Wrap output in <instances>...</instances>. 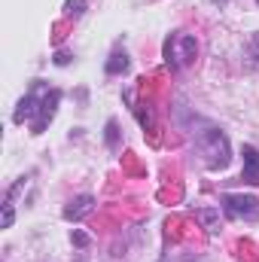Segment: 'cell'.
Wrapping results in <instances>:
<instances>
[{
	"instance_id": "obj_1",
	"label": "cell",
	"mask_w": 259,
	"mask_h": 262,
	"mask_svg": "<svg viewBox=\"0 0 259 262\" xmlns=\"http://www.w3.org/2000/svg\"><path fill=\"white\" fill-rule=\"evenodd\" d=\"M58 101H61V92H58V89H49L43 79H34L31 92L18 101L15 122H25V119H28V122H31V128H34V134H40V131L52 122Z\"/></svg>"
},
{
	"instance_id": "obj_2",
	"label": "cell",
	"mask_w": 259,
	"mask_h": 262,
	"mask_svg": "<svg viewBox=\"0 0 259 262\" xmlns=\"http://www.w3.org/2000/svg\"><path fill=\"white\" fill-rule=\"evenodd\" d=\"M195 146H198V152L204 156V165L207 168H226L229 165V140H226V134L217 128H207L198 134V140H195Z\"/></svg>"
},
{
	"instance_id": "obj_3",
	"label": "cell",
	"mask_w": 259,
	"mask_h": 262,
	"mask_svg": "<svg viewBox=\"0 0 259 262\" xmlns=\"http://www.w3.org/2000/svg\"><path fill=\"white\" fill-rule=\"evenodd\" d=\"M195 52H198V43H195L192 34L177 31V34H171V37L165 40V61H168L171 70H180V67L192 64Z\"/></svg>"
},
{
	"instance_id": "obj_4",
	"label": "cell",
	"mask_w": 259,
	"mask_h": 262,
	"mask_svg": "<svg viewBox=\"0 0 259 262\" xmlns=\"http://www.w3.org/2000/svg\"><path fill=\"white\" fill-rule=\"evenodd\" d=\"M223 210L232 220H259V198L253 195H223Z\"/></svg>"
},
{
	"instance_id": "obj_5",
	"label": "cell",
	"mask_w": 259,
	"mask_h": 262,
	"mask_svg": "<svg viewBox=\"0 0 259 262\" xmlns=\"http://www.w3.org/2000/svg\"><path fill=\"white\" fill-rule=\"evenodd\" d=\"M241 156H244V171H241V180H244V183H250V186H259V149L247 143V146L241 149Z\"/></svg>"
},
{
	"instance_id": "obj_6",
	"label": "cell",
	"mask_w": 259,
	"mask_h": 262,
	"mask_svg": "<svg viewBox=\"0 0 259 262\" xmlns=\"http://www.w3.org/2000/svg\"><path fill=\"white\" fill-rule=\"evenodd\" d=\"M92 210H95V198H92V195H79V198H73V201L64 207V220L79 223V220H82V216H89Z\"/></svg>"
},
{
	"instance_id": "obj_7",
	"label": "cell",
	"mask_w": 259,
	"mask_h": 262,
	"mask_svg": "<svg viewBox=\"0 0 259 262\" xmlns=\"http://www.w3.org/2000/svg\"><path fill=\"white\" fill-rule=\"evenodd\" d=\"M195 220H201L210 235L220 232V210H217V207H198V210H195Z\"/></svg>"
},
{
	"instance_id": "obj_8",
	"label": "cell",
	"mask_w": 259,
	"mask_h": 262,
	"mask_svg": "<svg viewBox=\"0 0 259 262\" xmlns=\"http://www.w3.org/2000/svg\"><path fill=\"white\" fill-rule=\"evenodd\" d=\"M125 70H128V55L125 52H113L110 61H107V73L116 76V73H125Z\"/></svg>"
},
{
	"instance_id": "obj_9",
	"label": "cell",
	"mask_w": 259,
	"mask_h": 262,
	"mask_svg": "<svg viewBox=\"0 0 259 262\" xmlns=\"http://www.w3.org/2000/svg\"><path fill=\"white\" fill-rule=\"evenodd\" d=\"M104 140H107V146H110V149H116V146H119V122H116V119H110V122H107V134H104Z\"/></svg>"
},
{
	"instance_id": "obj_10",
	"label": "cell",
	"mask_w": 259,
	"mask_h": 262,
	"mask_svg": "<svg viewBox=\"0 0 259 262\" xmlns=\"http://www.w3.org/2000/svg\"><path fill=\"white\" fill-rule=\"evenodd\" d=\"M64 12H67V15H73V18H79V15L85 12V0H67Z\"/></svg>"
},
{
	"instance_id": "obj_11",
	"label": "cell",
	"mask_w": 259,
	"mask_h": 262,
	"mask_svg": "<svg viewBox=\"0 0 259 262\" xmlns=\"http://www.w3.org/2000/svg\"><path fill=\"white\" fill-rule=\"evenodd\" d=\"M12 220H15V210H12V201L6 198V201H3V229H9Z\"/></svg>"
},
{
	"instance_id": "obj_12",
	"label": "cell",
	"mask_w": 259,
	"mask_h": 262,
	"mask_svg": "<svg viewBox=\"0 0 259 262\" xmlns=\"http://www.w3.org/2000/svg\"><path fill=\"white\" fill-rule=\"evenodd\" d=\"M73 244H76V247H85V244H89V235H82V232H73Z\"/></svg>"
},
{
	"instance_id": "obj_13",
	"label": "cell",
	"mask_w": 259,
	"mask_h": 262,
	"mask_svg": "<svg viewBox=\"0 0 259 262\" xmlns=\"http://www.w3.org/2000/svg\"><path fill=\"white\" fill-rule=\"evenodd\" d=\"M67 61H70V55H67V52H58V55H55V64H67Z\"/></svg>"
},
{
	"instance_id": "obj_14",
	"label": "cell",
	"mask_w": 259,
	"mask_h": 262,
	"mask_svg": "<svg viewBox=\"0 0 259 262\" xmlns=\"http://www.w3.org/2000/svg\"><path fill=\"white\" fill-rule=\"evenodd\" d=\"M253 46L259 49V34H253Z\"/></svg>"
},
{
	"instance_id": "obj_15",
	"label": "cell",
	"mask_w": 259,
	"mask_h": 262,
	"mask_svg": "<svg viewBox=\"0 0 259 262\" xmlns=\"http://www.w3.org/2000/svg\"><path fill=\"white\" fill-rule=\"evenodd\" d=\"M256 3H259V0H256Z\"/></svg>"
}]
</instances>
